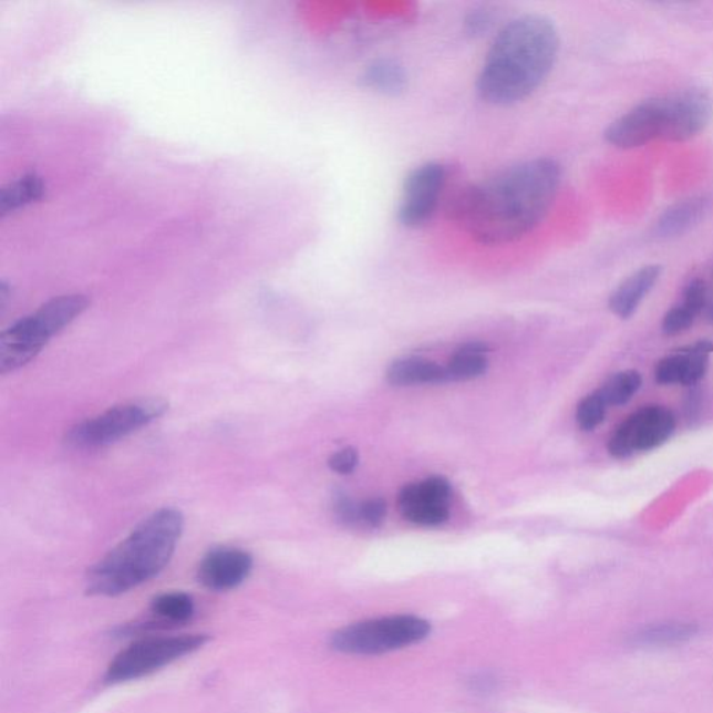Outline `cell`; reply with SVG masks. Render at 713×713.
Segmentation results:
<instances>
[{
    "mask_svg": "<svg viewBox=\"0 0 713 713\" xmlns=\"http://www.w3.org/2000/svg\"><path fill=\"white\" fill-rule=\"evenodd\" d=\"M560 177L554 159L524 161L464 187L447 204V215L479 245L504 246L541 224L558 196Z\"/></svg>",
    "mask_w": 713,
    "mask_h": 713,
    "instance_id": "cell-1",
    "label": "cell"
},
{
    "mask_svg": "<svg viewBox=\"0 0 713 713\" xmlns=\"http://www.w3.org/2000/svg\"><path fill=\"white\" fill-rule=\"evenodd\" d=\"M695 318L693 312L689 311L688 308L683 306L674 307L664 316L662 331L664 334H669V337H674V334L688 331L693 326Z\"/></svg>",
    "mask_w": 713,
    "mask_h": 713,
    "instance_id": "cell-25",
    "label": "cell"
},
{
    "mask_svg": "<svg viewBox=\"0 0 713 713\" xmlns=\"http://www.w3.org/2000/svg\"><path fill=\"white\" fill-rule=\"evenodd\" d=\"M713 343L707 340L664 356L655 369V378L662 385H696L705 376Z\"/></svg>",
    "mask_w": 713,
    "mask_h": 713,
    "instance_id": "cell-13",
    "label": "cell"
},
{
    "mask_svg": "<svg viewBox=\"0 0 713 713\" xmlns=\"http://www.w3.org/2000/svg\"><path fill=\"white\" fill-rule=\"evenodd\" d=\"M700 633V626L694 621L668 620L642 626L629 636V644L644 650L683 645L695 639Z\"/></svg>",
    "mask_w": 713,
    "mask_h": 713,
    "instance_id": "cell-15",
    "label": "cell"
},
{
    "mask_svg": "<svg viewBox=\"0 0 713 713\" xmlns=\"http://www.w3.org/2000/svg\"><path fill=\"white\" fill-rule=\"evenodd\" d=\"M489 24V14L480 12L473 14L472 18H469L467 21L469 32H475V34H478V32L488 29Z\"/></svg>",
    "mask_w": 713,
    "mask_h": 713,
    "instance_id": "cell-30",
    "label": "cell"
},
{
    "mask_svg": "<svg viewBox=\"0 0 713 713\" xmlns=\"http://www.w3.org/2000/svg\"><path fill=\"white\" fill-rule=\"evenodd\" d=\"M162 397H142L117 404L94 417L81 421L69 431L66 442L74 450H100L124 440L153 424L167 412Z\"/></svg>",
    "mask_w": 713,
    "mask_h": 713,
    "instance_id": "cell-5",
    "label": "cell"
},
{
    "mask_svg": "<svg viewBox=\"0 0 713 713\" xmlns=\"http://www.w3.org/2000/svg\"><path fill=\"white\" fill-rule=\"evenodd\" d=\"M608 404L604 402L601 392L588 394L581 400L577 407V423L582 431L596 430L604 420Z\"/></svg>",
    "mask_w": 713,
    "mask_h": 713,
    "instance_id": "cell-24",
    "label": "cell"
},
{
    "mask_svg": "<svg viewBox=\"0 0 713 713\" xmlns=\"http://www.w3.org/2000/svg\"><path fill=\"white\" fill-rule=\"evenodd\" d=\"M183 528L185 517L177 509L154 512L91 567L86 591L91 596L117 597L153 580L169 565Z\"/></svg>",
    "mask_w": 713,
    "mask_h": 713,
    "instance_id": "cell-3",
    "label": "cell"
},
{
    "mask_svg": "<svg viewBox=\"0 0 713 713\" xmlns=\"http://www.w3.org/2000/svg\"><path fill=\"white\" fill-rule=\"evenodd\" d=\"M361 84L376 94L399 96L407 90V70L397 59L378 58L364 69Z\"/></svg>",
    "mask_w": 713,
    "mask_h": 713,
    "instance_id": "cell-17",
    "label": "cell"
},
{
    "mask_svg": "<svg viewBox=\"0 0 713 713\" xmlns=\"http://www.w3.org/2000/svg\"><path fill=\"white\" fill-rule=\"evenodd\" d=\"M452 486L447 479L432 477L410 484L400 493L399 507L406 520L420 526H440L450 518Z\"/></svg>",
    "mask_w": 713,
    "mask_h": 713,
    "instance_id": "cell-11",
    "label": "cell"
},
{
    "mask_svg": "<svg viewBox=\"0 0 713 713\" xmlns=\"http://www.w3.org/2000/svg\"><path fill=\"white\" fill-rule=\"evenodd\" d=\"M706 209L705 198L685 199L683 203L673 205L663 214L658 221V234L662 237H673L684 234L696 220L701 218Z\"/></svg>",
    "mask_w": 713,
    "mask_h": 713,
    "instance_id": "cell-22",
    "label": "cell"
},
{
    "mask_svg": "<svg viewBox=\"0 0 713 713\" xmlns=\"http://www.w3.org/2000/svg\"><path fill=\"white\" fill-rule=\"evenodd\" d=\"M676 420L671 410L662 406H647L630 415L610 436V455L619 458L634 453L650 452L663 445L673 435Z\"/></svg>",
    "mask_w": 713,
    "mask_h": 713,
    "instance_id": "cell-8",
    "label": "cell"
},
{
    "mask_svg": "<svg viewBox=\"0 0 713 713\" xmlns=\"http://www.w3.org/2000/svg\"><path fill=\"white\" fill-rule=\"evenodd\" d=\"M252 566V556L245 549L215 548L199 561L197 580L209 591H231L247 580L251 575Z\"/></svg>",
    "mask_w": 713,
    "mask_h": 713,
    "instance_id": "cell-12",
    "label": "cell"
},
{
    "mask_svg": "<svg viewBox=\"0 0 713 713\" xmlns=\"http://www.w3.org/2000/svg\"><path fill=\"white\" fill-rule=\"evenodd\" d=\"M488 345L484 343H467L456 351L452 356L450 365L446 366L447 382L468 381L483 375L488 369Z\"/></svg>",
    "mask_w": 713,
    "mask_h": 713,
    "instance_id": "cell-21",
    "label": "cell"
},
{
    "mask_svg": "<svg viewBox=\"0 0 713 713\" xmlns=\"http://www.w3.org/2000/svg\"><path fill=\"white\" fill-rule=\"evenodd\" d=\"M659 265H647L624 280L610 296L609 307L621 320H628L634 314L641 301L650 293L661 277Z\"/></svg>",
    "mask_w": 713,
    "mask_h": 713,
    "instance_id": "cell-16",
    "label": "cell"
},
{
    "mask_svg": "<svg viewBox=\"0 0 713 713\" xmlns=\"http://www.w3.org/2000/svg\"><path fill=\"white\" fill-rule=\"evenodd\" d=\"M671 132V96L642 102L614 121L604 133L614 147H642L653 140L669 138Z\"/></svg>",
    "mask_w": 713,
    "mask_h": 713,
    "instance_id": "cell-10",
    "label": "cell"
},
{
    "mask_svg": "<svg viewBox=\"0 0 713 713\" xmlns=\"http://www.w3.org/2000/svg\"><path fill=\"white\" fill-rule=\"evenodd\" d=\"M388 381L396 386L447 382L446 366L421 359V356H410V359L394 361L389 366Z\"/></svg>",
    "mask_w": 713,
    "mask_h": 713,
    "instance_id": "cell-18",
    "label": "cell"
},
{
    "mask_svg": "<svg viewBox=\"0 0 713 713\" xmlns=\"http://www.w3.org/2000/svg\"><path fill=\"white\" fill-rule=\"evenodd\" d=\"M641 375L637 371H621L610 378L604 386L599 389L608 406H623L630 402L641 388Z\"/></svg>",
    "mask_w": 713,
    "mask_h": 713,
    "instance_id": "cell-23",
    "label": "cell"
},
{
    "mask_svg": "<svg viewBox=\"0 0 713 713\" xmlns=\"http://www.w3.org/2000/svg\"><path fill=\"white\" fill-rule=\"evenodd\" d=\"M151 612L165 629L187 623L196 613V603L186 592H165L151 602Z\"/></svg>",
    "mask_w": 713,
    "mask_h": 713,
    "instance_id": "cell-20",
    "label": "cell"
},
{
    "mask_svg": "<svg viewBox=\"0 0 713 713\" xmlns=\"http://www.w3.org/2000/svg\"><path fill=\"white\" fill-rule=\"evenodd\" d=\"M86 307L89 299L83 294L59 296L16 321L0 337V372L7 375L30 364Z\"/></svg>",
    "mask_w": 713,
    "mask_h": 713,
    "instance_id": "cell-4",
    "label": "cell"
},
{
    "mask_svg": "<svg viewBox=\"0 0 713 713\" xmlns=\"http://www.w3.org/2000/svg\"><path fill=\"white\" fill-rule=\"evenodd\" d=\"M712 107L704 94L683 93L671 96V133L668 142H688L710 123Z\"/></svg>",
    "mask_w": 713,
    "mask_h": 713,
    "instance_id": "cell-14",
    "label": "cell"
},
{
    "mask_svg": "<svg viewBox=\"0 0 713 713\" xmlns=\"http://www.w3.org/2000/svg\"><path fill=\"white\" fill-rule=\"evenodd\" d=\"M707 304V290L702 280L694 279L685 286L683 293V307L688 308L693 314L700 316Z\"/></svg>",
    "mask_w": 713,
    "mask_h": 713,
    "instance_id": "cell-26",
    "label": "cell"
},
{
    "mask_svg": "<svg viewBox=\"0 0 713 713\" xmlns=\"http://www.w3.org/2000/svg\"><path fill=\"white\" fill-rule=\"evenodd\" d=\"M447 182V167L440 162H426L409 173L404 180L397 218L406 228H420L440 208Z\"/></svg>",
    "mask_w": 713,
    "mask_h": 713,
    "instance_id": "cell-9",
    "label": "cell"
},
{
    "mask_svg": "<svg viewBox=\"0 0 713 713\" xmlns=\"http://www.w3.org/2000/svg\"><path fill=\"white\" fill-rule=\"evenodd\" d=\"M340 520L353 523L360 518V507H356L353 502L348 498H339L337 506H334Z\"/></svg>",
    "mask_w": 713,
    "mask_h": 713,
    "instance_id": "cell-29",
    "label": "cell"
},
{
    "mask_svg": "<svg viewBox=\"0 0 713 713\" xmlns=\"http://www.w3.org/2000/svg\"><path fill=\"white\" fill-rule=\"evenodd\" d=\"M45 193V185L37 173H27L18 180L9 183L0 190V216L14 213L20 208L38 202Z\"/></svg>",
    "mask_w": 713,
    "mask_h": 713,
    "instance_id": "cell-19",
    "label": "cell"
},
{
    "mask_svg": "<svg viewBox=\"0 0 713 713\" xmlns=\"http://www.w3.org/2000/svg\"><path fill=\"white\" fill-rule=\"evenodd\" d=\"M356 463H359V453L353 447H345V450L331 457L329 466L334 473L350 474L354 472Z\"/></svg>",
    "mask_w": 713,
    "mask_h": 713,
    "instance_id": "cell-28",
    "label": "cell"
},
{
    "mask_svg": "<svg viewBox=\"0 0 713 713\" xmlns=\"http://www.w3.org/2000/svg\"><path fill=\"white\" fill-rule=\"evenodd\" d=\"M386 504L381 498L370 499L360 506V518L372 527L381 526L385 520Z\"/></svg>",
    "mask_w": 713,
    "mask_h": 713,
    "instance_id": "cell-27",
    "label": "cell"
},
{
    "mask_svg": "<svg viewBox=\"0 0 713 713\" xmlns=\"http://www.w3.org/2000/svg\"><path fill=\"white\" fill-rule=\"evenodd\" d=\"M707 318H710V320L713 322V300L710 307H707Z\"/></svg>",
    "mask_w": 713,
    "mask_h": 713,
    "instance_id": "cell-31",
    "label": "cell"
},
{
    "mask_svg": "<svg viewBox=\"0 0 713 713\" xmlns=\"http://www.w3.org/2000/svg\"><path fill=\"white\" fill-rule=\"evenodd\" d=\"M559 32L548 18L526 14L495 37L477 80L485 102L509 106L528 99L548 79L558 59Z\"/></svg>",
    "mask_w": 713,
    "mask_h": 713,
    "instance_id": "cell-2",
    "label": "cell"
},
{
    "mask_svg": "<svg viewBox=\"0 0 713 713\" xmlns=\"http://www.w3.org/2000/svg\"><path fill=\"white\" fill-rule=\"evenodd\" d=\"M428 621L412 614L360 621L332 636L334 650L351 655H380L424 640L430 634Z\"/></svg>",
    "mask_w": 713,
    "mask_h": 713,
    "instance_id": "cell-6",
    "label": "cell"
},
{
    "mask_svg": "<svg viewBox=\"0 0 713 713\" xmlns=\"http://www.w3.org/2000/svg\"><path fill=\"white\" fill-rule=\"evenodd\" d=\"M207 634L147 637L117 653L106 669L105 683L121 684L149 676L183 657L202 650Z\"/></svg>",
    "mask_w": 713,
    "mask_h": 713,
    "instance_id": "cell-7",
    "label": "cell"
}]
</instances>
